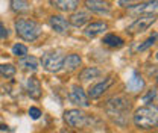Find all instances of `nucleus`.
Instances as JSON below:
<instances>
[{"mask_svg":"<svg viewBox=\"0 0 158 133\" xmlns=\"http://www.w3.org/2000/svg\"><path fill=\"white\" fill-rule=\"evenodd\" d=\"M91 18L90 12H85V11H73L72 15L69 17V24L75 26V27H82L85 23H88Z\"/></svg>","mask_w":158,"mask_h":133,"instance_id":"nucleus-15","label":"nucleus"},{"mask_svg":"<svg viewBox=\"0 0 158 133\" xmlns=\"http://www.w3.org/2000/svg\"><path fill=\"white\" fill-rule=\"evenodd\" d=\"M11 9L15 14H26L31 11V3L27 0H11Z\"/></svg>","mask_w":158,"mask_h":133,"instance_id":"nucleus-20","label":"nucleus"},{"mask_svg":"<svg viewBox=\"0 0 158 133\" xmlns=\"http://www.w3.org/2000/svg\"><path fill=\"white\" fill-rule=\"evenodd\" d=\"M29 116H31L32 119H38L40 116H41V111H40L38 108L32 106V108L29 109Z\"/></svg>","mask_w":158,"mask_h":133,"instance_id":"nucleus-27","label":"nucleus"},{"mask_svg":"<svg viewBox=\"0 0 158 133\" xmlns=\"http://www.w3.org/2000/svg\"><path fill=\"white\" fill-rule=\"evenodd\" d=\"M155 41H157V33H154L152 37H149V38L146 39V41L138 47V52H144V50H148L149 47H152V45L155 44Z\"/></svg>","mask_w":158,"mask_h":133,"instance_id":"nucleus-24","label":"nucleus"},{"mask_svg":"<svg viewBox=\"0 0 158 133\" xmlns=\"http://www.w3.org/2000/svg\"><path fill=\"white\" fill-rule=\"evenodd\" d=\"M157 11V0H146L129 6V14L143 15V14H154Z\"/></svg>","mask_w":158,"mask_h":133,"instance_id":"nucleus-8","label":"nucleus"},{"mask_svg":"<svg viewBox=\"0 0 158 133\" xmlns=\"http://www.w3.org/2000/svg\"><path fill=\"white\" fill-rule=\"evenodd\" d=\"M49 23H50V27L56 33H59V35H69L70 24H69V21L64 18L62 15H52L49 18Z\"/></svg>","mask_w":158,"mask_h":133,"instance_id":"nucleus-10","label":"nucleus"},{"mask_svg":"<svg viewBox=\"0 0 158 133\" xmlns=\"http://www.w3.org/2000/svg\"><path fill=\"white\" fill-rule=\"evenodd\" d=\"M12 55H15L17 57H23L27 55V47L23 45V44H14L12 45Z\"/></svg>","mask_w":158,"mask_h":133,"instance_id":"nucleus-23","label":"nucleus"},{"mask_svg":"<svg viewBox=\"0 0 158 133\" xmlns=\"http://www.w3.org/2000/svg\"><path fill=\"white\" fill-rule=\"evenodd\" d=\"M69 98L73 104H76L79 108H88L91 103H90V97L87 95V92L79 86V85H73L70 88V92H69Z\"/></svg>","mask_w":158,"mask_h":133,"instance_id":"nucleus-7","label":"nucleus"},{"mask_svg":"<svg viewBox=\"0 0 158 133\" xmlns=\"http://www.w3.org/2000/svg\"><path fill=\"white\" fill-rule=\"evenodd\" d=\"M14 27H15V33H17L23 41H27V42H34V41L38 39L40 37H41V33H43L41 24L37 23L35 20L19 18V20H15Z\"/></svg>","mask_w":158,"mask_h":133,"instance_id":"nucleus-3","label":"nucleus"},{"mask_svg":"<svg viewBox=\"0 0 158 133\" xmlns=\"http://www.w3.org/2000/svg\"><path fill=\"white\" fill-rule=\"evenodd\" d=\"M62 62H64V56L61 55V52H49L41 57V65L49 73H58L62 68Z\"/></svg>","mask_w":158,"mask_h":133,"instance_id":"nucleus-6","label":"nucleus"},{"mask_svg":"<svg viewBox=\"0 0 158 133\" xmlns=\"http://www.w3.org/2000/svg\"><path fill=\"white\" fill-rule=\"evenodd\" d=\"M81 62H82V59L79 55L76 53H72V55H69L67 57H64V62H62V67L67 70V71H75L76 68L81 67Z\"/></svg>","mask_w":158,"mask_h":133,"instance_id":"nucleus-18","label":"nucleus"},{"mask_svg":"<svg viewBox=\"0 0 158 133\" xmlns=\"http://www.w3.org/2000/svg\"><path fill=\"white\" fill-rule=\"evenodd\" d=\"M114 83V77L110 76L106 77V79H103L102 82H99V83H96V85H93L90 89H88V97L90 98H93V100H96V98H99V97H102V95L105 94L108 89H110V86Z\"/></svg>","mask_w":158,"mask_h":133,"instance_id":"nucleus-9","label":"nucleus"},{"mask_svg":"<svg viewBox=\"0 0 158 133\" xmlns=\"http://www.w3.org/2000/svg\"><path fill=\"white\" fill-rule=\"evenodd\" d=\"M64 121L72 129H82L91 121V118L81 109H69L64 112Z\"/></svg>","mask_w":158,"mask_h":133,"instance_id":"nucleus-4","label":"nucleus"},{"mask_svg":"<svg viewBox=\"0 0 158 133\" xmlns=\"http://www.w3.org/2000/svg\"><path fill=\"white\" fill-rule=\"evenodd\" d=\"M61 133H70V132H67V130H62V132H61Z\"/></svg>","mask_w":158,"mask_h":133,"instance_id":"nucleus-30","label":"nucleus"},{"mask_svg":"<svg viewBox=\"0 0 158 133\" xmlns=\"http://www.w3.org/2000/svg\"><path fill=\"white\" fill-rule=\"evenodd\" d=\"M102 42H103L105 45H108V47H113V49H120V47H123V44H125V41L120 38V37L114 35V33L105 35Z\"/></svg>","mask_w":158,"mask_h":133,"instance_id":"nucleus-21","label":"nucleus"},{"mask_svg":"<svg viewBox=\"0 0 158 133\" xmlns=\"http://www.w3.org/2000/svg\"><path fill=\"white\" fill-rule=\"evenodd\" d=\"M134 124L137 126L138 129L141 130H151L157 127V121H158V111L155 106L146 104L138 108L137 111L132 115Z\"/></svg>","mask_w":158,"mask_h":133,"instance_id":"nucleus-2","label":"nucleus"},{"mask_svg":"<svg viewBox=\"0 0 158 133\" xmlns=\"http://www.w3.org/2000/svg\"><path fill=\"white\" fill-rule=\"evenodd\" d=\"M50 3L61 12H73L79 8V0H50Z\"/></svg>","mask_w":158,"mask_h":133,"instance_id":"nucleus-13","label":"nucleus"},{"mask_svg":"<svg viewBox=\"0 0 158 133\" xmlns=\"http://www.w3.org/2000/svg\"><path fill=\"white\" fill-rule=\"evenodd\" d=\"M157 21V15H155V12L154 14H143V15H140L132 24H129L128 26V29H126V32L128 33H131V35H135V33H143L144 30H148L154 23Z\"/></svg>","mask_w":158,"mask_h":133,"instance_id":"nucleus-5","label":"nucleus"},{"mask_svg":"<svg viewBox=\"0 0 158 133\" xmlns=\"http://www.w3.org/2000/svg\"><path fill=\"white\" fill-rule=\"evenodd\" d=\"M0 130H9V129H8V126H5V124H0Z\"/></svg>","mask_w":158,"mask_h":133,"instance_id":"nucleus-29","label":"nucleus"},{"mask_svg":"<svg viewBox=\"0 0 158 133\" xmlns=\"http://www.w3.org/2000/svg\"><path fill=\"white\" fill-rule=\"evenodd\" d=\"M155 98H157V88L151 89L148 94L143 97V103H146V104H151L152 101H155Z\"/></svg>","mask_w":158,"mask_h":133,"instance_id":"nucleus-25","label":"nucleus"},{"mask_svg":"<svg viewBox=\"0 0 158 133\" xmlns=\"http://www.w3.org/2000/svg\"><path fill=\"white\" fill-rule=\"evenodd\" d=\"M19 65L21 67V70H24V71L35 73L40 67V61L35 56H27V55H26V56L20 57Z\"/></svg>","mask_w":158,"mask_h":133,"instance_id":"nucleus-16","label":"nucleus"},{"mask_svg":"<svg viewBox=\"0 0 158 133\" xmlns=\"http://www.w3.org/2000/svg\"><path fill=\"white\" fill-rule=\"evenodd\" d=\"M85 6L88 11L96 14H110L111 5L106 0H85Z\"/></svg>","mask_w":158,"mask_h":133,"instance_id":"nucleus-11","label":"nucleus"},{"mask_svg":"<svg viewBox=\"0 0 158 133\" xmlns=\"http://www.w3.org/2000/svg\"><path fill=\"white\" fill-rule=\"evenodd\" d=\"M15 74V67L12 64H2L0 65V77H12Z\"/></svg>","mask_w":158,"mask_h":133,"instance_id":"nucleus-22","label":"nucleus"},{"mask_svg":"<svg viewBox=\"0 0 158 133\" xmlns=\"http://www.w3.org/2000/svg\"><path fill=\"white\" fill-rule=\"evenodd\" d=\"M140 2H146V0H118V5L123 6V8H129L135 3H140Z\"/></svg>","mask_w":158,"mask_h":133,"instance_id":"nucleus-26","label":"nucleus"},{"mask_svg":"<svg viewBox=\"0 0 158 133\" xmlns=\"http://www.w3.org/2000/svg\"><path fill=\"white\" fill-rule=\"evenodd\" d=\"M143 88H144V80H143V77L140 76L137 71H134L131 79H129L128 83H126V89H128L129 92H140Z\"/></svg>","mask_w":158,"mask_h":133,"instance_id":"nucleus-17","label":"nucleus"},{"mask_svg":"<svg viewBox=\"0 0 158 133\" xmlns=\"http://www.w3.org/2000/svg\"><path fill=\"white\" fill-rule=\"evenodd\" d=\"M131 108H132L131 101L123 95L113 97L106 101V114L110 115V118H113V121L118 126H126L128 124Z\"/></svg>","mask_w":158,"mask_h":133,"instance_id":"nucleus-1","label":"nucleus"},{"mask_svg":"<svg viewBox=\"0 0 158 133\" xmlns=\"http://www.w3.org/2000/svg\"><path fill=\"white\" fill-rule=\"evenodd\" d=\"M0 38H8V30L5 29L2 21H0Z\"/></svg>","mask_w":158,"mask_h":133,"instance_id":"nucleus-28","label":"nucleus"},{"mask_svg":"<svg viewBox=\"0 0 158 133\" xmlns=\"http://www.w3.org/2000/svg\"><path fill=\"white\" fill-rule=\"evenodd\" d=\"M106 29H108V24H106L105 21H93V23H90V24L85 27L84 33H85V37H88V38H94V37H98L100 33H103Z\"/></svg>","mask_w":158,"mask_h":133,"instance_id":"nucleus-14","label":"nucleus"},{"mask_svg":"<svg viewBox=\"0 0 158 133\" xmlns=\"http://www.w3.org/2000/svg\"><path fill=\"white\" fill-rule=\"evenodd\" d=\"M26 91L27 95L34 100H38L43 95V89H41V82L37 77H29L27 82H26Z\"/></svg>","mask_w":158,"mask_h":133,"instance_id":"nucleus-12","label":"nucleus"},{"mask_svg":"<svg viewBox=\"0 0 158 133\" xmlns=\"http://www.w3.org/2000/svg\"><path fill=\"white\" fill-rule=\"evenodd\" d=\"M102 76V71L96 68V67H87L81 71L79 74V80L82 82H88V80H93V79H98V77Z\"/></svg>","mask_w":158,"mask_h":133,"instance_id":"nucleus-19","label":"nucleus"}]
</instances>
